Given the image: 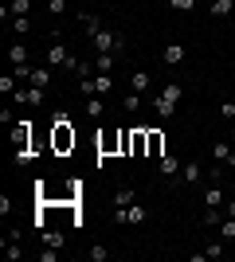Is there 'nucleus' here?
<instances>
[{"label":"nucleus","instance_id":"nucleus-6","mask_svg":"<svg viewBox=\"0 0 235 262\" xmlns=\"http://www.w3.org/2000/svg\"><path fill=\"white\" fill-rule=\"evenodd\" d=\"M149 153V129H130V157Z\"/></svg>","mask_w":235,"mask_h":262},{"label":"nucleus","instance_id":"nucleus-28","mask_svg":"<svg viewBox=\"0 0 235 262\" xmlns=\"http://www.w3.org/2000/svg\"><path fill=\"white\" fill-rule=\"evenodd\" d=\"M87 258H90V262H106V258H110V251H106L102 243H94V247L87 251Z\"/></svg>","mask_w":235,"mask_h":262},{"label":"nucleus","instance_id":"nucleus-36","mask_svg":"<svg viewBox=\"0 0 235 262\" xmlns=\"http://www.w3.org/2000/svg\"><path fill=\"white\" fill-rule=\"evenodd\" d=\"M44 243L47 247H63V235H59V231H44Z\"/></svg>","mask_w":235,"mask_h":262},{"label":"nucleus","instance_id":"nucleus-22","mask_svg":"<svg viewBox=\"0 0 235 262\" xmlns=\"http://www.w3.org/2000/svg\"><path fill=\"white\" fill-rule=\"evenodd\" d=\"M20 90V78L16 75H0V94H16Z\"/></svg>","mask_w":235,"mask_h":262},{"label":"nucleus","instance_id":"nucleus-1","mask_svg":"<svg viewBox=\"0 0 235 262\" xmlns=\"http://www.w3.org/2000/svg\"><path fill=\"white\" fill-rule=\"evenodd\" d=\"M90 43H94V51H98V55H122V51H125V35L98 28V32L90 35Z\"/></svg>","mask_w":235,"mask_h":262},{"label":"nucleus","instance_id":"nucleus-41","mask_svg":"<svg viewBox=\"0 0 235 262\" xmlns=\"http://www.w3.org/2000/svg\"><path fill=\"white\" fill-rule=\"evenodd\" d=\"M227 192H231V196H235V184H231V188H227Z\"/></svg>","mask_w":235,"mask_h":262},{"label":"nucleus","instance_id":"nucleus-10","mask_svg":"<svg viewBox=\"0 0 235 262\" xmlns=\"http://www.w3.org/2000/svg\"><path fill=\"white\" fill-rule=\"evenodd\" d=\"M28 86L47 90V86H51V67H35V71H32V78H28Z\"/></svg>","mask_w":235,"mask_h":262},{"label":"nucleus","instance_id":"nucleus-3","mask_svg":"<svg viewBox=\"0 0 235 262\" xmlns=\"http://www.w3.org/2000/svg\"><path fill=\"white\" fill-rule=\"evenodd\" d=\"M51 149H55V153H71V149H75V129H71V121L67 125H51Z\"/></svg>","mask_w":235,"mask_h":262},{"label":"nucleus","instance_id":"nucleus-15","mask_svg":"<svg viewBox=\"0 0 235 262\" xmlns=\"http://www.w3.org/2000/svg\"><path fill=\"white\" fill-rule=\"evenodd\" d=\"M153 110H157V114H161V118H173V114H177V102H168L165 98V94H157V98H153Z\"/></svg>","mask_w":235,"mask_h":262},{"label":"nucleus","instance_id":"nucleus-4","mask_svg":"<svg viewBox=\"0 0 235 262\" xmlns=\"http://www.w3.org/2000/svg\"><path fill=\"white\" fill-rule=\"evenodd\" d=\"M75 63H78V59H75L63 43H59V39L47 47V67H71V71H75Z\"/></svg>","mask_w":235,"mask_h":262},{"label":"nucleus","instance_id":"nucleus-38","mask_svg":"<svg viewBox=\"0 0 235 262\" xmlns=\"http://www.w3.org/2000/svg\"><path fill=\"white\" fill-rule=\"evenodd\" d=\"M47 8H51V16H63V12H67V0H47Z\"/></svg>","mask_w":235,"mask_h":262},{"label":"nucleus","instance_id":"nucleus-31","mask_svg":"<svg viewBox=\"0 0 235 262\" xmlns=\"http://www.w3.org/2000/svg\"><path fill=\"white\" fill-rule=\"evenodd\" d=\"M122 106L130 110V114H134V110H141V94H137V90H130V94L122 98Z\"/></svg>","mask_w":235,"mask_h":262},{"label":"nucleus","instance_id":"nucleus-20","mask_svg":"<svg viewBox=\"0 0 235 262\" xmlns=\"http://www.w3.org/2000/svg\"><path fill=\"white\" fill-rule=\"evenodd\" d=\"M8 59H12V67L28 63V47H24V43H12V47H8Z\"/></svg>","mask_w":235,"mask_h":262},{"label":"nucleus","instance_id":"nucleus-23","mask_svg":"<svg viewBox=\"0 0 235 262\" xmlns=\"http://www.w3.org/2000/svg\"><path fill=\"white\" fill-rule=\"evenodd\" d=\"M204 227H220L224 223V215H220V208H204V219H200Z\"/></svg>","mask_w":235,"mask_h":262},{"label":"nucleus","instance_id":"nucleus-26","mask_svg":"<svg viewBox=\"0 0 235 262\" xmlns=\"http://www.w3.org/2000/svg\"><path fill=\"white\" fill-rule=\"evenodd\" d=\"M8 12L12 16H28V12H32V0H8Z\"/></svg>","mask_w":235,"mask_h":262},{"label":"nucleus","instance_id":"nucleus-2","mask_svg":"<svg viewBox=\"0 0 235 262\" xmlns=\"http://www.w3.org/2000/svg\"><path fill=\"white\" fill-rule=\"evenodd\" d=\"M28 141H32V121H16V129H12V145H16V157H12V161H16V164H28V161H32Z\"/></svg>","mask_w":235,"mask_h":262},{"label":"nucleus","instance_id":"nucleus-18","mask_svg":"<svg viewBox=\"0 0 235 262\" xmlns=\"http://www.w3.org/2000/svg\"><path fill=\"white\" fill-rule=\"evenodd\" d=\"M231 8H235V0H212V8H208V12H212L216 20H224V16H231Z\"/></svg>","mask_w":235,"mask_h":262},{"label":"nucleus","instance_id":"nucleus-35","mask_svg":"<svg viewBox=\"0 0 235 262\" xmlns=\"http://www.w3.org/2000/svg\"><path fill=\"white\" fill-rule=\"evenodd\" d=\"M168 8H177V12H192V8H196V0H168Z\"/></svg>","mask_w":235,"mask_h":262},{"label":"nucleus","instance_id":"nucleus-13","mask_svg":"<svg viewBox=\"0 0 235 262\" xmlns=\"http://www.w3.org/2000/svg\"><path fill=\"white\" fill-rule=\"evenodd\" d=\"M149 157H165V133H157V129H149Z\"/></svg>","mask_w":235,"mask_h":262},{"label":"nucleus","instance_id":"nucleus-30","mask_svg":"<svg viewBox=\"0 0 235 262\" xmlns=\"http://www.w3.org/2000/svg\"><path fill=\"white\" fill-rule=\"evenodd\" d=\"M161 94H165L168 102H180V98H184V90H180V82H168V86L161 90Z\"/></svg>","mask_w":235,"mask_h":262},{"label":"nucleus","instance_id":"nucleus-17","mask_svg":"<svg viewBox=\"0 0 235 262\" xmlns=\"http://www.w3.org/2000/svg\"><path fill=\"white\" fill-rule=\"evenodd\" d=\"M220 204H224V188L212 184L208 192H204V208H220Z\"/></svg>","mask_w":235,"mask_h":262},{"label":"nucleus","instance_id":"nucleus-34","mask_svg":"<svg viewBox=\"0 0 235 262\" xmlns=\"http://www.w3.org/2000/svg\"><path fill=\"white\" fill-rule=\"evenodd\" d=\"M12 32H32V20H28V16H12Z\"/></svg>","mask_w":235,"mask_h":262},{"label":"nucleus","instance_id":"nucleus-9","mask_svg":"<svg viewBox=\"0 0 235 262\" xmlns=\"http://www.w3.org/2000/svg\"><path fill=\"white\" fill-rule=\"evenodd\" d=\"M98 153H102V157L122 153V133H106V137H98Z\"/></svg>","mask_w":235,"mask_h":262},{"label":"nucleus","instance_id":"nucleus-19","mask_svg":"<svg viewBox=\"0 0 235 262\" xmlns=\"http://www.w3.org/2000/svg\"><path fill=\"white\" fill-rule=\"evenodd\" d=\"M78 24H82V28H87V35H94L102 28L98 24V16H94V12H78Z\"/></svg>","mask_w":235,"mask_h":262},{"label":"nucleus","instance_id":"nucleus-25","mask_svg":"<svg viewBox=\"0 0 235 262\" xmlns=\"http://www.w3.org/2000/svg\"><path fill=\"white\" fill-rule=\"evenodd\" d=\"M216 231H220V239H227V243H231V239H235V219H231V215H224V223H220Z\"/></svg>","mask_w":235,"mask_h":262},{"label":"nucleus","instance_id":"nucleus-27","mask_svg":"<svg viewBox=\"0 0 235 262\" xmlns=\"http://www.w3.org/2000/svg\"><path fill=\"white\" fill-rule=\"evenodd\" d=\"M94 67H98V71H106V75H110L114 67H118V55H98V59H94Z\"/></svg>","mask_w":235,"mask_h":262},{"label":"nucleus","instance_id":"nucleus-24","mask_svg":"<svg viewBox=\"0 0 235 262\" xmlns=\"http://www.w3.org/2000/svg\"><path fill=\"white\" fill-rule=\"evenodd\" d=\"M180 59H184V47H180V43H168L165 47V63L173 67V63H180Z\"/></svg>","mask_w":235,"mask_h":262},{"label":"nucleus","instance_id":"nucleus-37","mask_svg":"<svg viewBox=\"0 0 235 262\" xmlns=\"http://www.w3.org/2000/svg\"><path fill=\"white\" fill-rule=\"evenodd\" d=\"M220 114H224V118H227V121H231V118H235V98H227V102H220Z\"/></svg>","mask_w":235,"mask_h":262},{"label":"nucleus","instance_id":"nucleus-8","mask_svg":"<svg viewBox=\"0 0 235 262\" xmlns=\"http://www.w3.org/2000/svg\"><path fill=\"white\" fill-rule=\"evenodd\" d=\"M12 98L20 102V106H39V102H44V90H35V86H20L16 94H12Z\"/></svg>","mask_w":235,"mask_h":262},{"label":"nucleus","instance_id":"nucleus-14","mask_svg":"<svg viewBox=\"0 0 235 262\" xmlns=\"http://www.w3.org/2000/svg\"><path fill=\"white\" fill-rule=\"evenodd\" d=\"M200 176H204L200 164H196V161H184V168H180V180H184V184H196Z\"/></svg>","mask_w":235,"mask_h":262},{"label":"nucleus","instance_id":"nucleus-29","mask_svg":"<svg viewBox=\"0 0 235 262\" xmlns=\"http://www.w3.org/2000/svg\"><path fill=\"white\" fill-rule=\"evenodd\" d=\"M87 118H90V121L102 118V98H87Z\"/></svg>","mask_w":235,"mask_h":262},{"label":"nucleus","instance_id":"nucleus-40","mask_svg":"<svg viewBox=\"0 0 235 262\" xmlns=\"http://www.w3.org/2000/svg\"><path fill=\"white\" fill-rule=\"evenodd\" d=\"M0 215H12V196H0Z\"/></svg>","mask_w":235,"mask_h":262},{"label":"nucleus","instance_id":"nucleus-21","mask_svg":"<svg viewBox=\"0 0 235 262\" xmlns=\"http://www.w3.org/2000/svg\"><path fill=\"white\" fill-rule=\"evenodd\" d=\"M204 254H208V258H220V254H227V239H212L208 247H204Z\"/></svg>","mask_w":235,"mask_h":262},{"label":"nucleus","instance_id":"nucleus-7","mask_svg":"<svg viewBox=\"0 0 235 262\" xmlns=\"http://www.w3.org/2000/svg\"><path fill=\"white\" fill-rule=\"evenodd\" d=\"M180 168H184V161H180V157H161V176H165V180H180Z\"/></svg>","mask_w":235,"mask_h":262},{"label":"nucleus","instance_id":"nucleus-12","mask_svg":"<svg viewBox=\"0 0 235 262\" xmlns=\"http://www.w3.org/2000/svg\"><path fill=\"white\" fill-rule=\"evenodd\" d=\"M149 86H153V75H149V71H134V78H130V90H137V94H145Z\"/></svg>","mask_w":235,"mask_h":262},{"label":"nucleus","instance_id":"nucleus-5","mask_svg":"<svg viewBox=\"0 0 235 262\" xmlns=\"http://www.w3.org/2000/svg\"><path fill=\"white\" fill-rule=\"evenodd\" d=\"M114 219H118V223H134V227H137V223H145V219H149V211H145V204H137V200H134L130 208H118Z\"/></svg>","mask_w":235,"mask_h":262},{"label":"nucleus","instance_id":"nucleus-11","mask_svg":"<svg viewBox=\"0 0 235 262\" xmlns=\"http://www.w3.org/2000/svg\"><path fill=\"white\" fill-rule=\"evenodd\" d=\"M212 157H216V164H231V168H235V153H231V145H227V141H216Z\"/></svg>","mask_w":235,"mask_h":262},{"label":"nucleus","instance_id":"nucleus-32","mask_svg":"<svg viewBox=\"0 0 235 262\" xmlns=\"http://www.w3.org/2000/svg\"><path fill=\"white\" fill-rule=\"evenodd\" d=\"M4 254H8V262H20V258H24V251H20V243H16V239L4 243Z\"/></svg>","mask_w":235,"mask_h":262},{"label":"nucleus","instance_id":"nucleus-39","mask_svg":"<svg viewBox=\"0 0 235 262\" xmlns=\"http://www.w3.org/2000/svg\"><path fill=\"white\" fill-rule=\"evenodd\" d=\"M39 262H59V247H47V251H39Z\"/></svg>","mask_w":235,"mask_h":262},{"label":"nucleus","instance_id":"nucleus-33","mask_svg":"<svg viewBox=\"0 0 235 262\" xmlns=\"http://www.w3.org/2000/svg\"><path fill=\"white\" fill-rule=\"evenodd\" d=\"M114 204H118V208H130V204H134V192H130V188H118Z\"/></svg>","mask_w":235,"mask_h":262},{"label":"nucleus","instance_id":"nucleus-16","mask_svg":"<svg viewBox=\"0 0 235 262\" xmlns=\"http://www.w3.org/2000/svg\"><path fill=\"white\" fill-rule=\"evenodd\" d=\"M110 90H114V75L98 71V75H94V94H110Z\"/></svg>","mask_w":235,"mask_h":262}]
</instances>
